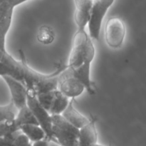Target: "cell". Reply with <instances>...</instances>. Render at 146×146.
Here are the masks:
<instances>
[{"instance_id":"3957f363","label":"cell","mask_w":146,"mask_h":146,"mask_svg":"<svg viewBox=\"0 0 146 146\" xmlns=\"http://www.w3.org/2000/svg\"><path fill=\"white\" fill-rule=\"evenodd\" d=\"M27 106L32 112L38 125L44 131L47 139L52 140L51 115L40 104L35 90L30 87H27Z\"/></svg>"},{"instance_id":"e0dca14e","label":"cell","mask_w":146,"mask_h":146,"mask_svg":"<svg viewBox=\"0 0 146 146\" xmlns=\"http://www.w3.org/2000/svg\"><path fill=\"white\" fill-rule=\"evenodd\" d=\"M56 90L48 92L41 93V94H37V98L40 104L49 113V110L52 106L53 101H54V96H55Z\"/></svg>"},{"instance_id":"8fae6325","label":"cell","mask_w":146,"mask_h":146,"mask_svg":"<svg viewBox=\"0 0 146 146\" xmlns=\"http://www.w3.org/2000/svg\"><path fill=\"white\" fill-rule=\"evenodd\" d=\"M20 131L29 138L31 143L41 141L46 138V133L39 125L27 124L20 126Z\"/></svg>"},{"instance_id":"6da1fadb","label":"cell","mask_w":146,"mask_h":146,"mask_svg":"<svg viewBox=\"0 0 146 146\" xmlns=\"http://www.w3.org/2000/svg\"><path fill=\"white\" fill-rule=\"evenodd\" d=\"M96 54L92 38L86 29H77L73 38V44L70 53L67 68L74 69L86 63L91 64Z\"/></svg>"},{"instance_id":"44dd1931","label":"cell","mask_w":146,"mask_h":146,"mask_svg":"<svg viewBox=\"0 0 146 146\" xmlns=\"http://www.w3.org/2000/svg\"><path fill=\"white\" fill-rule=\"evenodd\" d=\"M88 146H106V145H102V144H99L98 143H96L91 144V145H89Z\"/></svg>"},{"instance_id":"ba28073f","label":"cell","mask_w":146,"mask_h":146,"mask_svg":"<svg viewBox=\"0 0 146 146\" xmlns=\"http://www.w3.org/2000/svg\"><path fill=\"white\" fill-rule=\"evenodd\" d=\"M94 0H74L75 13L74 20L77 29H85L91 17V8Z\"/></svg>"},{"instance_id":"9c48e42d","label":"cell","mask_w":146,"mask_h":146,"mask_svg":"<svg viewBox=\"0 0 146 146\" xmlns=\"http://www.w3.org/2000/svg\"><path fill=\"white\" fill-rule=\"evenodd\" d=\"M96 123V118L91 115L89 122L80 128L78 136L79 146H88L98 143V132Z\"/></svg>"},{"instance_id":"52a82bcc","label":"cell","mask_w":146,"mask_h":146,"mask_svg":"<svg viewBox=\"0 0 146 146\" xmlns=\"http://www.w3.org/2000/svg\"><path fill=\"white\" fill-rule=\"evenodd\" d=\"M2 78L9 89L11 101L18 110L27 106V89L24 83L9 76H4Z\"/></svg>"},{"instance_id":"5b68a950","label":"cell","mask_w":146,"mask_h":146,"mask_svg":"<svg viewBox=\"0 0 146 146\" xmlns=\"http://www.w3.org/2000/svg\"><path fill=\"white\" fill-rule=\"evenodd\" d=\"M115 0H94L88 21L89 36L92 39L98 41L103 21L110 7Z\"/></svg>"},{"instance_id":"4fadbf2b","label":"cell","mask_w":146,"mask_h":146,"mask_svg":"<svg viewBox=\"0 0 146 146\" xmlns=\"http://www.w3.org/2000/svg\"><path fill=\"white\" fill-rule=\"evenodd\" d=\"M14 121L19 128H20V126L21 125H27V124H37L38 125L36 119L27 106L19 110L17 116L14 118Z\"/></svg>"},{"instance_id":"30bf717a","label":"cell","mask_w":146,"mask_h":146,"mask_svg":"<svg viewBox=\"0 0 146 146\" xmlns=\"http://www.w3.org/2000/svg\"><path fill=\"white\" fill-rule=\"evenodd\" d=\"M74 101H75V98H71L68 106L66 107L65 111L61 113V115L68 122L72 124L76 128L80 129L86 125L89 122L90 119L81 114L75 108Z\"/></svg>"},{"instance_id":"5bb4252c","label":"cell","mask_w":146,"mask_h":146,"mask_svg":"<svg viewBox=\"0 0 146 146\" xmlns=\"http://www.w3.org/2000/svg\"><path fill=\"white\" fill-rule=\"evenodd\" d=\"M55 36L54 29L48 25L41 26L36 34V38L38 42L44 45H48L53 43L55 39Z\"/></svg>"},{"instance_id":"7a4b0ae2","label":"cell","mask_w":146,"mask_h":146,"mask_svg":"<svg viewBox=\"0 0 146 146\" xmlns=\"http://www.w3.org/2000/svg\"><path fill=\"white\" fill-rule=\"evenodd\" d=\"M52 140L61 146H79V129L66 121L62 115H51Z\"/></svg>"},{"instance_id":"8992f818","label":"cell","mask_w":146,"mask_h":146,"mask_svg":"<svg viewBox=\"0 0 146 146\" xmlns=\"http://www.w3.org/2000/svg\"><path fill=\"white\" fill-rule=\"evenodd\" d=\"M58 90L71 99L81 96L86 88L79 80L68 72L66 67L58 76Z\"/></svg>"},{"instance_id":"7c38bea8","label":"cell","mask_w":146,"mask_h":146,"mask_svg":"<svg viewBox=\"0 0 146 146\" xmlns=\"http://www.w3.org/2000/svg\"><path fill=\"white\" fill-rule=\"evenodd\" d=\"M70 100L69 98L64 95L59 90L56 89L52 106L49 110V113L51 115H61L68 106Z\"/></svg>"},{"instance_id":"2e32d148","label":"cell","mask_w":146,"mask_h":146,"mask_svg":"<svg viewBox=\"0 0 146 146\" xmlns=\"http://www.w3.org/2000/svg\"><path fill=\"white\" fill-rule=\"evenodd\" d=\"M19 130V128L16 124L14 119L0 123V137L8 136Z\"/></svg>"},{"instance_id":"9a60e30c","label":"cell","mask_w":146,"mask_h":146,"mask_svg":"<svg viewBox=\"0 0 146 146\" xmlns=\"http://www.w3.org/2000/svg\"><path fill=\"white\" fill-rule=\"evenodd\" d=\"M18 111V108L11 101L7 105L0 106V123L14 120L17 116Z\"/></svg>"},{"instance_id":"d6986e66","label":"cell","mask_w":146,"mask_h":146,"mask_svg":"<svg viewBox=\"0 0 146 146\" xmlns=\"http://www.w3.org/2000/svg\"><path fill=\"white\" fill-rule=\"evenodd\" d=\"M49 141L50 140L47 139V138H44V139L41 140V141L32 143V146H48Z\"/></svg>"},{"instance_id":"277c9868","label":"cell","mask_w":146,"mask_h":146,"mask_svg":"<svg viewBox=\"0 0 146 146\" xmlns=\"http://www.w3.org/2000/svg\"><path fill=\"white\" fill-rule=\"evenodd\" d=\"M126 34L125 23L118 17L108 19L104 27V38L107 45L113 49H118L123 46Z\"/></svg>"},{"instance_id":"7402d4cb","label":"cell","mask_w":146,"mask_h":146,"mask_svg":"<svg viewBox=\"0 0 146 146\" xmlns=\"http://www.w3.org/2000/svg\"><path fill=\"white\" fill-rule=\"evenodd\" d=\"M2 1H3V0H0V4H1V2H2Z\"/></svg>"},{"instance_id":"ac0fdd59","label":"cell","mask_w":146,"mask_h":146,"mask_svg":"<svg viewBox=\"0 0 146 146\" xmlns=\"http://www.w3.org/2000/svg\"><path fill=\"white\" fill-rule=\"evenodd\" d=\"M16 132H17V131H16ZM16 132L11 134V135H8V136L0 137V146H10Z\"/></svg>"},{"instance_id":"ffe728a7","label":"cell","mask_w":146,"mask_h":146,"mask_svg":"<svg viewBox=\"0 0 146 146\" xmlns=\"http://www.w3.org/2000/svg\"><path fill=\"white\" fill-rule=\"evenodd\" d=\"M48 146H61V145L58 143L57 142H56L54 140H50L49 142H48Z\"/></svg>"}]
</instances>
